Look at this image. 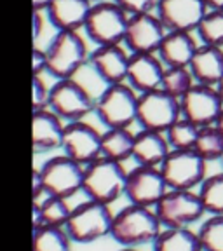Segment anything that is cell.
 Listing matches in <instances>:
<instances>
[{
    "label": "cell",
    "instance_id": "1",
    "mask_svg": "<svg viewBox=\"0 0 223 251\" xmlns=\"http://www.w3.org/2000/svg\"><path fill=\"white\" fill-rule=\"evenodd\" d=\"M161 222L153 208L129 204L114 216L110 235L124 248H136L150 244L161 234Z\"/></svg>",
    "mask_w": 223,
    "mask_h": 251
},
{
    "label": "cell",
    "instance_id": "2",
    "mask_svg": "<svg viewBox=\"0 0 223 251\" xmlns=\"http://www.w3.org/2000/svg\"><path fill=\"white\" fill-rule=\"evenodd\" d=\"M47 72L61 78H74L89 59V51L82 35L74 30H59L46 49Z\"/></svg>",
    "mask_w": 223,
    "mask_h": 251
},
{
    "label": "cell",
    "instance_id": "3",
    "mask_svg": "<svg viewBox=\"0 0 223 251\" xmlns=\"http://www.w3.org/2000/svg\"><path fill=\"white\" fill-rule=\"evenodd\" d=\"M125 178L127 173L122 168V162L99 157L84 168L82 190L91 201L108 206L124 194Z\"/></svg>",
    "mask_w": 223,
    "mask_h": 251
},
{
    "label": "cell",
    "instance_id": "4",
    "mask_svg": "<svg viewBox=\"0 0 223 251\" xmlns=\"http://www.w3.org/2000/svg\"><path fill=\"white\" fill-rule=\"evenodd\" d=\"M129 14L115 2H96L87 16L84 30L98 46H121L125 39Z\"/></svg>",
    "mask_w": 223,
    "mask_h": 251
},
{
    "label": "cell",
    "instance_id": "5",
    "mask_svg": "<svg viewBox=\"0 0 223 251\" xmlns=\"http://www.w3.org/2000/svg\"><path fill=\"white\" fill-rule=\"evenodd\" d=\"M112 222H114V216L110 213L108 206L89 199L87 202L78 204L77 208L72 209L65 227L74 243L89 244L105 235H110Z\"/></svg>",
    "mask_w": 223,
    "mask_h": 251
},
{
    "label": "cell",
    "instance_id": "6",
    "mask_svg": "<svg viewBox=\"0 0 223 251\" xmlns=\"http://www.w3.org/2000/svg\"><path fill=\"white\" fill-rule=\"evenodd\" d=\"M159 169L168 188L194 190L196 187H200V183L208 176V161H204L194 149H171Z\"/></svg>",
    "mask_w": 223,
    "mask_h": 251
},
{
    "label": "cell",
    "instance_id": "7",
    "mask_svg": "<svg viewBox=\"0 0 223 251\" xmlns=\"http://www.w3.org/2000/svg\"><path fill=\"white\" fill-rule=\"evenodd\" d=\"M94 112L106 127H129L136 122L138 94L129 84H110L94 103Z\"/></svg>",
    "mask_w": 223,
    "mask_h": 251
},
{
    "label": "cell",
    "instance_id": "8",
    "mask_svg": "<svg viewBox=\"0 0 223 251\" xmlns=\"http://www.w3.org/2000/svg\"><path fill=\"white\" fill-rule=\"evenodd\" d=\"M157 218L166 228L190 227L204 216L202 202L199 194L194 190H174L168 188V192L153 206Z\"/></svg>",
    "mask_w": 223,
    "mask_h": 251
},
{
    "label": "cell",
    "instance_id": "9",
    "mask_svg": "<svg viewBox=\"0 0 223 251\" xmlns=\"http://www.w3.org/2000/svg\"><path fill=\"white\" fill-rule=\"evenodd\" d=\"M180 117V100L166 93L164 89L141 93L138 96L136 122L141 126V129L166 133Z\"/></svg>",
    "mask_w": 223,
    "mask_h": 251
},
{
    "label": "cell",
    "instance_id": "10",
    "mask_svg": "<svg viewBox=\"0 0 223 251\" xmlns=\"http://www.w3.org/2000/svg\"><path fill=\"white\" fill-rule=\"evenodd\" d=\"M42 192L47 196H58L63 199L75 196L82 190L84 166L75 162L68 155H58L44 162L39 169Z\"/></svg>",
    "mask_w": 223,
    "mask_h": 251
},
{
    "label": "cell",
    "instance_id": "11",
    "mask_svg": "<svg viewBox=\"0 0 223 251\" xmlns=\"http://www.w3.org/2000/svg\"><path fill=\"white\" fill-rule=\"evenodd\" d=\"M49 108L61 121H82L94 110V101L87 89L75 78H61L49 91Z\"/></svg>",
    "mask_w": 223,
    "mask_h": 251
},
{
    "label": "cell",
    "instance_id": "12",
    "mask_svg": "<svg viewBox=\"0 0 223 251\" xmlns=\"http://www.w3.org/2000/svg\"><path fill=\"white\" fill-rule=\"evenodd\" d=\"M168 28L164 26L159 16L153 12L129 16V25L125 31L124 44L131 52L140 54H157Z\"/></svg>",
    "mask_w": 223,
    "mask_h": 251
},
{
    "label": "cell",
    "instance_id": "13",
    "mask_svg": "<svg viewBox=\"0 0 223 251\" xmlns=\"http://www.w3.org/2000/svg\"><path fill=\"white\" fill-rule=\"evenodd\" d=\"M181 117L188 119L199 127L213 126L223 108V100L216 86L194 84V87L180 98Z\"/></svg>",
    "mask_w": 223,
    "mask_h": 251
},
{
    "label": "cell",
    "instance_id": "14",
    "mask_svg": "<svg viewBox=\"0 0 223 251\" xmlns=\"http://www.w3.org/2000/svg\"><path fill=\"white\" fill-rule=\"evenodd\" d=\"M166 192H168V185L159 168L138 166L127 173L124 194L131 204L153 208Z\"/></svg>",
    "mask_w": 223,
    "mask_h": 251
},
{
    "label": "cell",
    "instance_id": "15",
    "mask_svg": "<svg viewBox=\"0 0 223 251\" xmlns=\"http://www.w3.org/2000/svg\"><path fill=\"white\" fill-rule=\"evenodd\" d=\"M63 150L75 162L89 166L101 157V134L82 121L68 122L65 126Z\"/></svg>",
    "mask_w": 223,
    "mask_h": 251
},
{
    "label": "cell",
    "instance_id": "16",
    "mask_svg": "<svg viewBox=\"0 0 223 251\" xmlns=\"http://www.w3.org/2000/svg\"><path fill=\"white\" fill-rule=\"evenodd\" d=\"M155 14L168 31H197L200 21L208 14L204 0H161Z\"/></svg>",
    "mask_w": 223,
    "mask_h": 251
},
{
    "label": "cell",
    "instance_id": "17",
    "mask_svg": "<svg viewBox=\"0 0 223 251\" xmlns=\"http://www.w3.org/2000/svg\"><path fill=\"white\" fill-rule=\"evenodd\" d=\"M131 54L121 46H98V49L89 54V63L106 86L127 82Z\"/></svg>",
    "mask_w": 223,
    "mask_h": 251
},
{
    "label": "cell",
    "instance_id": "18",
    "mask_svg": "<svg viewBox=\"0 0 223 251\" xmlns=\"http://www.w3.org/2000/svg\"><path fill=\"white\" fill-rule=\"evenodd\" d=\"M164 63L157 54H140L131 52L129 70H127V84L138 93H150L161 89Z\"/></svg>",
    "mask_w": 223,
    "mask_h": 251
},
{
    "label": "cell",
    "instance_id": "19",
    "mask_svg": "<svg viewBox=\"0 0 223 251\" xmlns=\"http://www.w3.org/2000/svg\"><path fill=\"white\" fill-rule=\"evenodd\" d=\"M65 126L52 110H33L31 115V143L40 152L63 149Z\"/></svg>",
    "mask_w": 223,
    "mask_h": 251
},
{
    "label": "cell",
    "instance_id": "20",
    "mask_svg": "<svg viewBox=\"0 0 223 251\" xmlns=\"http://www.w3.org/2000/svg\"><path fill=\"white\" fill-rule=\"evenodd\" d=\"M91 7H93L91 0H52L46 12L52 26L58 28V31H78L86 25Z\"/></svg>",
    "mask_w": 223,
    "mask_h": 251
},
{
    "label": "cell",
    "instance_id": "21",
    "mask_svg": "<svg viewBox=\"0 0 223 251\" xmlns=\"http://www.w3.org/2000/svg\"><path fill=\"white\" fill-rule=\"evenodd\" d=\"M197 49L199 44L190 31H168L157 56L164 63V67H188Z\"/></svg>",
    "mask_w": 223,
    "mask_h": 251
},
{
    "label": "cell",
    "instance_id": "22",
    "mask_svg": "<svg viewBox=\"0 0 223 251\" xmlns=\"http://www.w3.org/2000/svg\"><path fill=\"white\" fill-rule=\"evenodd\" d=\"M188 68L197 84L218 86V82L223 78V49L200 44Z\"/></svg>",
    "mask_w": 223,
    "mask_h": 251
},
{
    "label": "cell",
    "instance_id": "23",
    "mask_svg": "<svg viewBox=\"0 0 223 251\" xmlns=\"http://www.w3.org/2000/svg\"><path fill=\"white\" fill-rule=\"evenodd\" d=\"M169 150L171 147H169L164 133L141 129L138 134H134L133 159L138 166L159 168L168 157Z\"/></svg>",
    "mask_w": 223,
    "mask_h": 251
},
{
    "label": "cell",
    "instance_id": "24",
    "mask_svg": "<svg viewBox=\"0 0 223 251\" xmlns=\"http://www.w3.org/2000/svg\"><path fill=\"white\" fill-rule=\"evenodd\" d=\"M67 199L47 196L42 202H33V230L40 227H63L70 218Z\"/></svg>",
    "mask_w": 223,
    "mask_h": 251
},
{
    "label": "cell",
    "instance_id": "25",
    "mask_svg": "<svg viewBox=\"0 0 223 251\" xmlns=\"http://www.w3.org/2000/svg\"><path fill=\"white\" fill-rule=\"evenodd\" d=\"M134 134L127 127H110L101 134V157L124 162L133 157Z\"/></svg>",
    "mask_w": 223,
    "mask_h": 251
},
{
    "label": "cell",
    "instance_id": "26",
    "mask_svg": "<svg viewBox=\"0 0 223 251\" xmlns=\"http://www.w3.org/2000/svg\"><path fill=\"white\" fill-rule=\"evenodd\" d=\"M153 251H202L197 232L188 227L164 228L152 243Z\"/></svg>",
    "mask_w": 223,
    "mask_h": 251
},
{
    "label": "cell",
    "instance_id": "27",
    "mask_svg": "<svg viewBox=\"0 0 223 251\" xmlns=\"http://www.w3.org/2000/svg\"><path fill=\"white\" fill-rule=\"evenodd\" d=\"M70 235L61 227H40L33 230V251H70Z\"/></svg>",
    "mask_w": 223,
    "mask_h": 251
},
{
    "label": "cell",
    "instance_id": "28",
    "mask_svg": "<svg viewBox=\"0 0 223 251\" xmlns=\"http://www.w3.org/2000/svg\"><path fill=\"white\" fill-rule=\"evenodd\" d=\"M199 197L209 215H223V171L206 176L199 187Z\"/></svg>",
    "mask_w": 223,
    "mask_h": 251
},
{
    "label": "cell",
    "instance_id": "29",
    "mask_svg": "<svg viewBox=\"0 0 223 251\" xmlns=\"http://www.w3.org/2000/svg\"><path fill=\"white\" fill-rule=\"evenodd\" d=\"M194 84L197 82L188 67H166L161 89H164L166 93L180 100L192 89Z\"/></svg>",
    "mask_w": 223,
    "mask_h": 251
},
{
    "label": "cell",
    "instance_id": "30",
    "mask_svg": "<svg viewBox=\"0 0 223 251\" xmlns=\"http://www.w3.org/2000/svg\"><path fill=\"white\" fill-rule=\"evenodd\" d=\"M199 131L200 127L197 124H194L185 117H180L164 134L173 150H187L196 147Z\"/></svg>",
    "mask_w": 223,
    "mask_h": 251
},
{
    "label": "cell",
    "instance_id": "31",
    "mask_svg": "<svg viewBox=\"0 0 223 251\" xmlns=\"http://www.w3.org/2000/svg\"><path fill=\"white\" fill-rule=\"evenodd\" d=\"M194 150L202 157L204 161H208V162L222 161V157H223V134L216 129L215 126L200 127Z\"/></svg>",
    "mask_w": 223,
    "mask_h": 251
},
{
    "label": "cell",
    "instance_id": "32",
    "mask_svg": "<svg viewBox=\"0 0 223 251\" xmlns=\"http://www.w3.org/2000/svg\"><path fill=\"white\" fill-rule=\"evenodd\" d=\"M202 251H223V215H211L197 230Z\"/></svg>",
    "mask_w": 223,
    "mask_h": 251
},
{
    "label": "cell",
    "instance_id": "33",
    "mask_svg": "<svg viewBox=\"0 0 223 251\" xmlns=\"http://www.w3.org/2000/svg\"><path fill=\"white\" fill-rule=\"evenodd\" d=\"M200 42L223 49V11H208L197 28Z\"/></svg>",
    "mask_w": 223,
    "mask_h": 251
},
{
    "label": "cell",
    "instance_id": "34",
    "mask_svg": "<svg viewBox=\"0 0 223 251\" xmlns=\"http://www.w3.org/2000/svg\"><path fill=\"white\" fill-rule=\"evenodd\" d=\"M49 91H51V87L46 86L42 75H33V78H31V108H47L49 106Z\"/></svg>",
    "mask_w": 223,
    "mask_h": 251
},
{
    "label": "cell",
    "instance_id": "35",
    "mask_svg": "<svg viewBox=\"0 0 223 251\" xmlns=\"http://www.w3.org/2000/svg\"><path fill=\"white\" fill-rule=\"evenodd\" d=\"M129 16L145 14V12H155L161 0H114Z\"/></svg>",
    "mask_w": 223,
    "mask_h": 251
},
{
    "label": "cell",
    "instance_id": "36",
    "mask_svg": "<svg viewBox=\"0 0 223 251\" xmlns=\"http://www.w3.org/2000/svg\"><path fill=\"white\" fill-rule=\"evenodd\" d=\"M47 72V54L42 49H33V56H31V74L33 75H42Z\"/></svg>",
    "mask_w": 223,
    "mask_h": 251
},
{
    "label": "cell",
    "instance_id": "37",
    "mask_svg": "<svg viewBox=\"0 0 223 251\" xmlns=\"http://www.w3.org/2000/svg\"><path fill=\"white\" fill-rule=\"evenodd\" d=\"M31 188H33V199H37L40 194H44L42 192V181H40L39 169H35V171H33V183H31Z\"/></svg>",
    "mask_w": 223,
    "mask_h": 251
},
{
    "label": "cell",
    "instance_id": "38",
    "mask_svg": "<svg viewBox=\"0 0 223 251\" xmlns=\"http://www.w3.org/2000/svg\"><path fill=\"white\" fill-rule=\"evenodd\" d=\"M40 30H42V14L33 11V40L39 39Z\"/></svg>",
    "mask_w": 223,
    "mask_h": 251
},
{
    "label": "cell",
    "instance_id": "39",
    "mask_svg": "<svg viewBox=\"0 0 223 251\" xmlns=\"http://www.w3.org/2000/svg\"><path fill=\"white\" fill-rule=\"evenodd\" d=\"M52 0H31V5H33V11L37 12H42L46 11L47 7H49V4H51Z\"/></svg>",
    "mask_w": 223,
    "mask_h": 251
},
{
    "label": "cell",
    "instance_id": "40",
    "mask_svg": "<svg viewBox=\"0 0 223 251\" xmlns=\"http://www.w3.org/2000/svg\"><path fill=\"white\" fill-rule=\"evenodd\" d=\"M208 11H223V0H204Z\"/></svg>",
    "mask_w": 223,
    "mask_h": 251
},
{
    "label": "cell",
    "instance_id": "41",
    "mask_svg": "<svg viewBox=\"0 0 223 251\" xmlns=\"http://www.w3.org/2000/svg\"><path fill=\"white\" fill-rule=\"evenodd\" d=\"M216 127V129L220 131V133L223 134V108H222V112H220V115L216 117V121H215V124H213Z\"/></svg>",
    "mask_w": 223,
    "mask_h": 251
},
{
    "label": "cell",
    "instance_id": "42",
    "mask_svg": "<svg viewBox=\"0 0 223 251\" xmlns=\"http://www.w3.org/2000/svg\"><path fill=\"white\" fill-rule=\"evenodd\" d=\"M216 89H218V93H220V96H222V100H223V78L218 82V86H216Z\"/></svg>",
    "mask_w": 223,
    "mask_h": 251
},
{
    "label": "cell",
    "instance_id": "43",
    "mask_svg": "<svg viewBox=\"0 0 223 251\" xmlns=\"http://www.w3.org/2000/svg\"><path fill=\"white\" fill-rule=\"evenodd\" d=\"M122 251H134V250H133V248H124Z\"/></svg>",
    "mask_w": 223,
    "mask_h": 251
},
{
    "label": "cell",
    "instance_id": "44",
    "mask_svg": "<svg viewBox=\"0 0 223 251\" xmlns=\"http://www.w3.org/2000/svg\"><path fill=\"white\" fill-rule=\"evenodd\" d=\"M220 164H222V171H223V157H222V161H220Z\"/></svg>",
    "mask_w": 223,
    "mask_h": 251
},
{
    "label": "cell",
    "instance_id": "45",
    "mask_svg": "<svg viewBox=\"0 0 223 251\" xmlns=\"http://www.w3.org/2000/svg\"><path fill=\"white\" fill-rule=\"evenodd\" d=\"M91 2H103V0H91Z\"/></svg>",
    "mask_w": 223,
    "mask_h": 251
}]
</instances>
